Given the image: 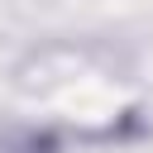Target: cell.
<instances>
[{
	"mask_svg": "<svg viewBox=\"0 0 153 153\" xmlns=\"http://www.w3.org/2000/svg\"><path fill=\"white\" fill-rule=\"evenodd\" d=\"M62 148V139L53 134V129H24V134H14L0 153H57Z\"/></svg>",
	"mask_w": 153,
	"mask_h": 153,
	"instance_id": "6da1fadb",
	"label": "cell"
}]
</instances>
